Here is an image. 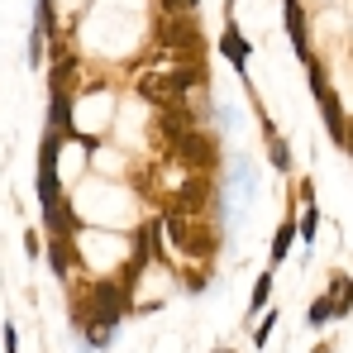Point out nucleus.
<instances>
[{
    "label": "nucleus",
    "instance_id": "obj_2",
    "mask_svg": "<svg viewBox=\"0 0 353 353\" xmlns=\"http://www.w3.org/2000/svg\"><path fill=\"white\" fill-rule=\"evenodd\" d=\"M225 53H230V62H234V67H243V62H248V43L239 39V29H234V24L225 29Z\"/></svg>",
    "mask_w": 353,
    "mask_h": 353
},
{
    "label": "nucleus",
    "instance_id": "obj_3",
    "mask_svg": "<svg viewBox=\"0 0 353 353\" xmlns=\"http://www.w3.org/2000/svg\"><path fill=\"white\" fill-rule=\"evenodd\" d=\"M268 296H272V272H263V277H258V287H253V305H248V320L268 305Z\"/></svg>",
    "mask_w": 353,
    "mask_h": 353
},
{
    "label": "nucleus",
    "instance_id": "obj_6",
    "mask_svg": "<svg viewBox=\"0 0 353 353\" xmlns=\"http://www.w3.org/2000/svg\"><path fill=\"white\" fill-rule=\"evenodd\" d=\"M315 225H320V215H315V210H305V215H301V230H296V234H301V239H315Z\"/></svg>",
    "mask_w": 353,
    "mask_h": 353
},
{
    "label": "nucleus",
    "instance_id": "obj_1",
    "mask_svg": "<svg viewBox=\"0 0 353 353\" xmlns=\"http://www.w3.org/2000/svg\"><path fill=\"white\" fill-rule=\"evenodd\" d=\"M172 148H176V163H186V168H196V172L215 168V139H210V134H196V129H186V134L176 139Z\"/></svg>",
    "mask_w": 353,
    "mask_h": 353
},
{
    "label": "nucleus",
    "instance_id": "obj_4",
    "mask_svg": "<svg viewBox=\"0 0 353 353\" xmlns=\"http://www.w3.org/2000/svg\"><path fill=\"white\" fill-rule=\"evenodd\" d=\"M292 239H296V225L287 220V225L277 230V239H272V263H282V258H287V248H292Z\"/></svg>",
    "mask_w": 353,
    "mask_h": 353
},
{
    "label": "nucleus",
    "instance_id": "obj_5",
    "mask_svg": "<svg viewBox=\"0 0 353 353\" xmlns=\"http://www.w3.org/2000/svg\"><path fill=\"white\" fill-rule=\"evenodd\" d=\"M330 315H334V301H330V292H325L320 301H315V310H310V325H325Z\"/></svg>",
    "mask_w": 353,
    "mask_h": 353
},
{
    "label": "nucleus",
    "instance_id": "obj_8",
    "mask_svg": "<svg viewBox=\"0 0 353 353\" xmlns=\"http://www.w3.org/2000/svg\"><path fill=\"white\" fill-rule=\"evenodd\" d=\"M344 143H349V148H353V124H349V139H344Z\"/></svg>",
    "mask_w": 353,
    "mask_h": 353
},
{
    "label": "nucleus",
    "instance_id": "obj_7",
    "mask_svg": "<svg viewBox=\"0 0 353 353\" xmlns=\"http://www.w3.org/2000/svg\"><path fill=\"white\" fill-rule=\"evenodd\" d=\"M268 339H272V320H263V325H258V334H253V344H258V349H263V344H268Z\"/></svg>",
    "mask_w": 353,
    "mask_h": 353
}]
</instances>
